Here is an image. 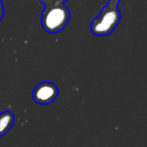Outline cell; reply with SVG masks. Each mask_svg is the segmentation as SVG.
<instances>
[{
    "mask_svg": "<svg viewBox=\"0 0 147 147\" xmlns=\"http://www.w3.org/2000/svg\"><path fill=\"white\" fill-rule=\"evenodd\" d=\"M121 0H109L101 13L91 23V32L96 36H107L118 26L121 19L118 5Z\"/></svg>",
    "mask_w": 147,
    "mask_h": 147,
    "instance_id": "1",
    "label": "cell"
},
{
    "mask_svg": "<svg viewBox=\"0 0 147 147\" xmlns=\"http://www.w3.org/2000/svg\"><path fill=\"white\" fill-rule=\"evenodd\" d=\"M41 26L47 33L61 32L69 21V11L63 3L45 9L41 14Z\"/></svg>",
    "mask_w": 147,
    "mask_h": 147,
    "instance_id": "2",
    "label": "cell"
},
{
    "mask_svg": "<svg viewBox=\"0 0 147 147\" xmlns=\"http://www.w3.org/2000/svg\"><path fill=\"white\" fill-rule=\"evenodd\" d=\"M59 96V88L53 82H41L34 87L32 91V99L36 104L49 105L55 101Z\"/></svg>",
    "mask_w": 147,
    "mask_h": 147,
    "instance_id": "3",
    "label": "cell"
},
{
    "mask_svg": "<svg viewBox=\"0 0 147 147\" xmlns=\"http://www.w3.org/2000/svg\"><path fill=\"white\" fill-rule=\"evenodd\" d=\"M14 115L10 111L0 113V138L7 134L14 124Z\"/></svg>",
    "mask_w": 147,
    "mask_h": 147,
    "instance_id": "4",
    "label": "cell"
}]
</instances>
